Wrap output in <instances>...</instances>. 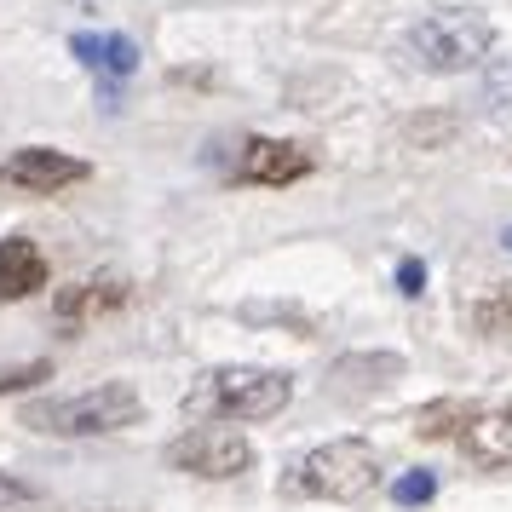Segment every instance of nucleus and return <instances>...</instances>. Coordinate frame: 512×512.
Returning <instances> with one entry per match:
<instances>
[{"label":"nucleus","instance_id":"14","mask_svg":"<svg viewBox=\"0 0 512 512\" xmlns=\"http://www.w3.org/2000/svg\"><path fill=\"white\" fill-rule=\"evenodd\" d=\"M432 495H438V472H426V466H420V472H403V478L392 484L397 507H426Z\"/></svg>","mask_w":512,"mask_h":512},{"label":"nucleus","instance_id":"10","mask_svg":"<svg viewBox=\"0 0 512 512\" xmlns=\"http://www.w3.org/2000/svg\"><path fill=\"white\" fill-rule=\"evenodd\" d=\"M47 277H52V265H47V254H41L29 236H6V242H0V305L41 294Z\"/></svg>","mask_w":512,"mask_h":512},{"label":"nucleus","instance_id":"16","mask_svg":"<svg viewBox=\"0 0 512 512\" xmlns=\"http://www.w3.org/2000/svg\"><path fill=\"white\" fill-rule=\"evenodd\" d=\"M403 139H415L420 150H432V144L455 139V116H415V121H403Z\"/></svg>","mask_w":512,"mask_h":512},{"label":"nucleus","instance_id":"15","mask_svg":"<svg viewBox=\"0 0 512 512\" xmlns=\"http://www.w3.org/2000/svg\"><path fill=\"white\" fill-rule=\"evenodd\" d=\"M472 323L484 328V334H495V328H512V288H495V294H484V300L472 305Z\"/></svg>","mask_w":512,"mask_h":512},{"label":"nucleus","instance_id":"6","mask_svg":"<svg viewBox=\"0 0 512 512\" xmlns=\"http://www.w3.org/2000/svg\"><path fill=\"white\" fill-rule=\"evenodd\" d=\"M93 167L70 156V150H47V144H29V150H12L0 162V190H24V196H58V190L81 185Z\"/></svg>","mask_w":512,"mask_h":512},{"label":"nucleus","instance_id":"9","mask_svg":"<svg viewBox=\"0 0 512 512\" xmlns=\"http://www.w3.org/2000/svg\"><path fill=\"white\" fill-rule=\"evenodd\" d=\"M461 449L472 466H512V403L472 409V420L461 426Z\"/></svg>","mask_w":512,"mask_h":512},{"label":"nucleus","instance_id":"2","mask_svg":"<svg viewBox=\"0 0 512 512\" xmlns=\"http://www.w3.org/2000/svg\"><path fill=\"white\" fill-rule=\"evenodd\" d=\"M374 443L363 438H328L317 449H305L300 461L282 466V495L294 501H357L374 489Z\"/></svg>","mask_w":512,"mask_h":512},{"label":"nucleus","instance_id":"1","mask_svg":"<svg viewBox=\"0 0 512 512\" xmlns=\"http://www.w3.org/2000/svg\"><path fill=\"white\" fill-rule=\"evenodd\" d=\"M139 415H144V397L127 380H104V386L75 397H35V403H24L18 426L41 432V438H104V432L133 426Z\"/></svg>","mask_w":512,"mask_h":512},{"label":"nucleus","instance_id":"5","mask_svg":"<svg viewBox=\"0 0 512 512\" xmlns=\"http://www.w3.org/2000/svg\"><path fill=\"white\" fill-rule=\"evenodd\" d=\"M167 466L190 478H242L254 466V443L236 426H190L167 443Z\"/></svg>","mask_w":512,"mask_h":512},{"label":"nucleus","instance_id":"18","mask_svg":"<svg viewBox=\"0 0 512 512\" xmlns=\"http://www.w3.org/2000/svg\"><path fill=\"white\" fill-rule=\"evenodd\" d=\"M420 288H426V259H397V294H409V300H415Z\"/></svg>","mask_w":512,"mask_h":512},{"label":"nucleus","instance_id":"11","mask_svg":"<svg viewBox=\"0 0 512 512\" xmlns=\"http://www.w3.org/2000/svg\"><path fill=\"white\" fill-rule=\"evenodd\" d=\"M70 52L87 64V70H104V75H133L139 70V47L127 35H75Z\"/></svg>","mask_w":512,"mask_h":512},{"label":"nucleus","instance_id":"20","mask_svg":"<svg viewBox=\"0 0 512 512\" xmlns=\"http://www.w3.org/2000/svg\"><path fill=\"white\" fill-rule=\"evenodd\" d=\"M484 98L489 104H512V64H495L484 75Z\"/></svg>","mask_w":512,"mask_h":512},{"label":"nucleus","instance_id":"19","mask_svg":"<svg viewBox=\"0 0 512 512\" xmlns=\"http://www.w3.org/2000/svg\"><path fill=\"white\" fill-rule=\"evenodd\" d=\"M35 501V489L24 484V478H12V472H0V512H18Z\"/></svg>","mask_w":512,"mask_h":512},{"label":"nucleus","instance_id":"3","mask_svg":"<svg viewBox=\"0 0 512 512\" xmlns=\"http://www.w3.org/2000/svg\"><path fill=\"white\" fill-rule=\"evenodd\" d=\"M288 403H294V380L277 369H248V363L208 369L185 392V409L208 420H271Z\"/></svg>","mask_w":512,"mask_h":512},{"label":"nucleus","instance_id":"7","mask_svg":"<svg viewBox=\"0 0 512 512\" xmlns=\"http://www.w3.org/2000/svg\"><path fill=\"white\" fill-rule=\"evenodd\" d=\"M311 150L305 144H288V139H248L242 150H236V185H294V179H305L311 173Z\"/></svg>","mask_w":512,"mask_h":512},{"label":"nucleus","instance_id":"4","mask_svg":"<svg viewBox=\"0 0 512 512\" xmlns=\"http://www.w3.org/2000/svg\"><path fill=\"white\" fill-rule=\"evenodd\" d=\"M489 47H495V24L472 6H443V12H426L420 24H409L403 35V52L415 58L420 70L432 75H461L472 64H484Z\"/></svg>","mask_w":512,"mask_h":512},{"label":"nucleus","instance_id":"17","mask_svg":"<svg viewBox=\"0 0 512 512\" xmlns=\"http://www.w3.org/2000/svg\"><path fill=\"white\" fill-rule=\"evenodd\" d=\"M52 380V363H29V369H0V392H29V386H41Z\"/></svg>","mask_w":512,"mask_h":512},{"label":"nucleus","instance_id":"8","mask_svg":"<svg viewBox=\"0 0 512 512\" xmlns=\"http://www.w3.org/2000/svg\"><path fill=\"white\" fill-rule=\"evenodd\" d=\"M133 300V288L127 277H87V282H70V288H58V300H52V317L64 328H87L98 317H110L121 305Z\"/></svg>","mask_w":512,"mask_h":512},{"label":"nucleus","instance_id":"12","mask_svg":"<svg viewBox=\"0 0 512 512\" xmlns=\"http://www.w3.org/2000/svg\"><path fill=\"white\" fill-rule=\"evenodd\" d=\"M397 374H403V357H397V351H351V357L334 363V380H351V386H363V392L392 386Z\"/></svg>","mask_w":512,"mask_h":512},{"label":"nucleus","instance_id":"21","mask_svg":"<svg viewBox=\"0 0 512 512\" xmlns=\"http://www.w3.org/2000/svg\"><path fill=\"white\" fill-rule=\"evenodd\" d=\"M501 248H507V254H512V225H507V231H501Z\"/></svg>","mask_w":512,"mask_h":512},{"label":"nucleus","instance_id":"13","mask_svg":"<svg viewBox=\"0 0 512 512\" xmlns=\"http://www.w3.org/2000/svg\"><path fill=\"white\" fill-rule=\"evenodd\" d=\"M472 409H478V403H466V397H438V403H426L415 415V432L420 438H449V432L461 438V426L472 420Z\"/></svg>","mask_w":512,"mask_h":512}]
</instances>
